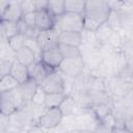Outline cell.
<instances>
[{"mask_svg": "<svg viewBox=\"0 0 133 133\" xmlns=\"http://www.w3.org/2000/svg\"><path fill=\"white\" fill-rule=\"evenodd\" d=\"M111 10L108 0H87L83 14L84 30L96 32L102 24L107 22Z\"/></svg>", "mask_w": 133, "mask_h": 133, "instance_id": "obj_1", "label": "cell"}, {"mask_svg": "<svg viewBox=\"0 0 133 133\" xmlns=\"http://www.w3.org/2000/svg\"><path fill=\"white\" fill-rule=\"evenodd\" d=\"M23 103H25V101L20 86L16 89L1 92V114L11 115L21 108Z\"/></svg>", "mask_w": 133, "mask_h": 133, "instance_id": "obj_2", "label": "cell"}, {"mask_svg": "<svg viewBox=\"0 0 133 133\" xmlns=\"http://www.w3.org/2000/svg\"><path fill=\"white\" fill-rule=\"evenodd\" d=\"M55 27L58 31H76L83 32L84 30V17L80 14L65 11L56 19Z\"/></svg>", "mask_w": 133, "mask_h": 133, "instance_id": "obj_3", "label": "cell"}, {"mask_svg": "<svg viewBox=\"0 0 133 133\" xmlns=\"http://www.w3.org/2000/svg\"><path fill=\"white\" fill-rule=\"evenodd\" d=\"M59 31L56 27L48 30L39 31L35 41L37 46L43 51H48L52 49H56L59 46Z\"/></svg>", "mask_w": 133, "mask_h": 133, "instance_id": "obj_4", "label": "cell"}, {"mask_svg": "<svg viewBox=\"0 0 133 133\" xmlns=\"http://www.w3.org/2000/svg\"><path fill=\"white\" fill-rule=\"evenodd\" d=\"M39 86L42 87V89L46 92H64L65 86H64V80L62 78V76L53 71L51 72L39 84Z\"/></svg>", "mask_w": 133, "mask_h": 133, "instance_id": "obj_5", "label": "cell"}, {"mask_svg": "<svg viewBox=\"0 0 133 133\" xmlns=\"http://www.w3.org/2000/svg\"><path fill=\"white\" fill-rule=\"evenodd\" d=\"M63 116L64 115L59 107L46 108V111L38 118V125L42 128L53 129L61 123Z\"/></svg>", "mask_w": 133, "mask_h": 133, "instance_id": "obj_6", "label": "cell"}, {"mask_svg": "<svg viewBox=\"0 0 133 133\" xmlns=\"http://www.w3.org/2000/svg\"><path fill=\"white\" fill-rule=\"evenodd\" d=\"M53 70H51L49 66H47L42 60H35L30 65H28V73L29 78L35 80L38 84L42 83V81L51 73Z\"/></svg>", "mask_w": 133, "mask_h": 133, "instance_id": "obj_7", "label": "cell"}, {"mask_svg": "<svg viewBox=\"0 0 133 133\" xmlns=\"http://www.w3.org/2000/svg\"><path fill=\"white\" fill-rule=\"evenodd\" d=\"M83 66H84V61L81 56L73 59H63L59 69L70 77H77L82 72Z\"/></svg>", "mask_w": 133, "mask_h": 133, "instance_id": "obj_8", "label": "cell"}, {"mask_svg": "<svg viewBox=\"0 0 133 133\" xmlns=\"http://www.w3.org/2000/svg\"><path fill=\"white\" fill-rule=\"evenodd\" d=\"M56 17H54L48 9L38 10L36 11V18H35V27L39 30H48L52 29L56 25Z\"/></svg>", "mask_w": 133, "mask_h": 133, "instance_id": "obj_9", "label": "cell"}, {"mask_svg": "<svg viewBox=\"0 0 133 133\" xmlns=\"http://www.w3.org/2000/svg\"><path fill=\"white\" fill-rule=\"evenodd\" d=\"M41 60L47 66H49L51 70L55 71V70L59 69L61 62L63 61V56L61 55L58 48H56V49H52V50H48V51H43Z\"/></svg>", "mask_w": 133, "mask_h": 133, "instance_id": "obj_10", "label": "cell"}, {"mask_svg": "<svg viewBox=\"0 0 133 133\" xmlns=\"http://www.w3.org/2000/svg\"><path fill=\"white\" fill-rule=\"evenodd\" d=\"M23 17V11L19 3L12 2L9 4L3 12H1V20L10 21V22H19Z\"/></svg>", "mask_w": 133, "mask_h": 133, "instance_id": "obj_11", "label": "cell"}, {"mask_svg": "<svg viewBox=\"0 0 133 133\" xmlns=\"http://www.w3.org/2000/svg\"><path fill=\"white\" fill-rule=\"evenodd\" d=\"M82 32L76 31H59V44L80 47L82 44Z\"/></svg>", "mask_w": 133, "mask_h": 133, "instance_id": "obj_12", "label": "cell"}, {"mask_svg": "<svg viewBox=\"0 0 133 133\" xmlns=\"http://www.w3.org/2000/svg\"><path fill=\"white\" fill-rule=\"evenodd\" d=\"M10 75H12L20 84L24 83L29 79V73H28V65L20 62L19 60L15 59L12 61V66L10 71Z\"/></svg>", "mask_w": 133, "mask_h": 133, "instance_id": "obj_13", "label": "cell"}, {"mask_svg": "<svg viewBox=\"0 0 133 133\" xmlns=\"http://www.w3.org/2000/svg\"><path fill=\"white\" fill-rule=\"evenodd\" d=\"M15 56H16L17 60H19L20 62H22L26 65H30L32 62L37 60L35 53L33 52V50L28 45H25L22 48H20L18 51H16Z\"/></svg>", "mask_w": 133, "mask_h": 133, "instance_id": "obj_14", "label": "cell"}, {"mask_svg": "<svg viewBox=\"0 0 133 133\" xmlns=\"http://www.w3.org/2000/svg\"><path fill=\"white\" fill-rule=\"evenodd\" d=\"M38 86H39V84L35 80H33L31 78H29L27 81H25L24 83H22L20 85L21 90H22V94H23V97H24L25 103L32 101V98L35 95Z\"/></svg>", "mask_w": 133, "mask_h": 133, "instance_id": "obj_15", "label": "cell"}, {"mask_svg": "<svg viewBox=\"0 0 133 133\" xmlns=\"http://www.w3.org/2000/svg\"><path fill=\"white\" fill-rule=\"evenodd\" d=\"M18 33H20L18 22L1 20V34L4 38H6V41H8Z\"/></svg>", "mask_w": 133, "mask_h": 133, "instance_id": "obj_16", "label": "cell"}, {"mask_svg": "<svg viewBox=\"0 0 133 133\" xmlns=\"http://www.w3.org/2000/svg\"><path fill=\"white\" fill-rule=\"evenodd\" d=\"M66 95L64 92H49L45 95L44 106L46 108L59 107Z\"/></svg>", "mask_w": 133, "mask_h": 133, "instance_id": "obj_17", "label": "cell"}, {"mask_svg": "<svg viewBox=\"0 0 133 133\" xmlns=\"http://www.w3.org/2000/svg\"><path fill=\"white\" fill-rule=\"evenodd\" d=\"M58 50L60 51L61 55L63 56V59H73V58H78V57L82 56L80 47L59 44Z\"/></svg>", "mask_w": 133, "mask_h": 133, "instance_id": "obj_18", "label": "cell"}, {"mask_svg": "<svg viewBox=\"0 0 133 133\" xmlns=\"http://www.w3.org/2000/svg\"><path fill=\"white\" fill-rule=\"evenodd\" d=\"M21 84L19 83V81L10 74L0 77V92L9 91V90L16 89Z\"/></svg>", "mask_w": 133, "mask_h": 133, "instance_id": "obj_19", "label": "cell"}, {"mask_svg": "<svg viewBox=\"0 0 133 133\" xmlns=\"http://www.w3.org/2000/svg\"><path fill=\"white\" fill-rule=\"evenodd\" d=\"M87 0H65V11L83 15Z\"/></svg>", "mask_w": 133, "mask_h": 133, "instance_id": "obj_20", "label": "cell"}, {"mask_svg": "<svg viewBox=\"0 0 133 133\" xmlns=\"http://www.w3.org/2000/svg\"><path fill=\"white\" fill-rule=\"evenodd\" d=\"M47 9L54 17L58 18L65 12V0H49Z\"/></svg>", "mask_w": 133, "mask_h": 133, "instance_id": "obj_21", "label": "cell"}, {"mask_svg": "<svg viewBox=\"0 0 133 133\" xmlns=\"http://www.w3.org/2000/svg\"><path fill=\"white\" fill-rule=\"evenodd\" d=\"M26 42H27V37L22 33H18V34H16L15 36H12L11 38H9L7 41V45H9V47L16 52L20 48L25 46Z\"/></svg>", "mask_w": 133, "mask_h": 133, "instance_id": "obj_22", "label": "cell"}, {"mask_svg": "<svg viewBox=\"0 0 133 133\" xmlns=\"http://www.w3.org/2000/svg\"><path fill=\"white\" fill-rule=\"evenodd\" d=\"M75 106H76L75 100H74L71 96H65L64 99H63V101L61 102L59 108H60V110L62 111L63 115H65V114L69 115V114H71V113L73 112Z\"/></svg>", "mask_w": 133, "mask_h": 133, "instance_id": "obj_23", "label": "cell"}, {"mask_svg": "<svg viewBox=\"0 0 133 133\" xmlns=\"http://www.w3.org/2000/svg\"><path fill=\"white\" fill-rule=\"evenodd\" d=\"M12 61L14 60H10L9 58H4V57L1 58V60H0V77L10 74Z\"/></svg>", "mask_w": 133, "mask_h": 133, "instance_id": "obj_24", "label": "cell"}, {"mask_svg": "<svg viewBox=\"0 0 133 133\" xmlns=\"http://www.w3.org/2000/svg\"><path fill=\"white\" fill-rule=\"evenodd\" d=\"M20 6H21V8H22L23 15H24V14H28V12L36 11L35 0H23V1L20 3Z\"/></svg>", "mask_w": 133, "mask_h": 133, "instance_id": "obj_25", "label": "cell"}, {"mask_svg": "<svg viewBox=\"0 0 133 133\" xmlns=\"http://www.w3.org/2000/svg\"><path fill=\"white\" fill-rule=\"evenodd\" d=\"M45 95H46V92L42 89V87H41V86H38V88H37V90H36L35 95L33 96V98H32V101H31V102H32V103H34V104H36V105L44 104Z\"/></svg>", "mask_w": 133, "mask_h": 133, "instance_id": "obj_26", "label": "cell"}, {"mask_svg": "<svg viewBox=\"0 0 133 133\" xmlns=\"http://www.w3.org/2000/svg\"><path fill=\"white\" fill-rule=\"evenodd\" d=\"M35 18H36V11H33V12L24 14L23 17H22V20L25 23H27L29 26L35 27Z\"/></svg>", "mask_w": 133, "mask_h": 133, "instance_id": "obj_27", "label": "cell"}, {"mask_svg": "<svg viewBox=\"0 0 133 133\" xmlns=\"http://www.w3.org/2000/svg\"><path fill=\"white\" fill-rule=\"evenodd\" d=\"M48 4H49V0H35L36 11L47 9L48 8Z\"/></svg>", "mask_w": 133, "mask_h": 133, "instance_id": "obj_28", "label": "cell"}, {"mask_svg": "<svg viewBox=\"0 0 133 133\" xmlns=\"http://www.w3.org/2000/svg\"><path fill=\"white\" fill-rule=\"evenodd\" d=\"M12 3V0H0V8H1V12H3L5 10V8Z\"/></svg>", "mask_w": 133, "mask_h": 133, "instance_id": "obj_29", "label": "cell"}, {"mask_svg": "<svg viewBox=\"0 0 133 133\" xmlns=\"http://www.w3.org/2000/svg\"><path fill=\"white\" fill-rule=\"evenodd\" d=\"M22 1H23V0H12V2H16V3H19V4H20Z\"/></svg>", "mask_w": 133, "mask_h": 133, "instance_id": "obj_30", "label": "cell"}]
</instances>
